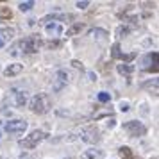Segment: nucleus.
Returning a JSON list of instances; mask_svg holds the SVG:
<instances>
[{
  "mask_svg": "<svg viewBox=\"0 0 159 159\" xmlns=\"http://www.w3.org/2000/svg\"><path fill=\"white\" fill-rule=\"evenodd\" d=\"M15 104L16 107H25L27 106V93L25 91H15Z\"/></svg>",
  "mask_w": 159,
  "mask_h": 159,
  "instance_id": "obj_15",
  "label": "nucleus"
},
{
  "mask_svg": "<svg viewBox=\"0 0 159 159\" xmlns=\"http://www.w3.org/2000/svg\"><path fill=\"white\" fill-rule=\"evenodd\" d=\"M84 29H86V23H73L70 29H66V38L77 36V34H80Z\"/></svg>",
  "mask_w": 159,
  "mask_h": 159,
  "instance_id": "obj_12",
  "label": "nucleus"
},
{
  "mask_svg": "<svg viewBox=\"0 0 159 159\" xmlns=\"http://www.w3.org/2000/svg\"><path fill=\"white\" fill-rule=\"evenodd\" d=\"M13 18V13L9 7H0V22H9Z\"/></svg>",
  "mask_w": 159,
  "mask_h": 159,
  "instance_id": "obj_21",
  "label": "nucleus"
},
{
  "mask_svg": "<svg viewBox=\"0 0 159 159\" xmlns=\"http://www.w3.org/2000/svg\"><path fill=\"white\" fill-rule=\"evenodd\" d=\"M100 129L97 127V125H88L84 129L80 130V139L84 141V143H89V145H95L100 141Z\"/></svg>",
  "mask_w": 159,
  "mask_h": 159,
  "instance_id": "obj_5",
  "label": "nucleus"
},
{
  "mask_svg": "<svg viewBox=\"0 0 159 159\" xmlns=\"http://www.w3.org/2000/svg\"><path fill=\"white\" fill-rule=\"evenodd\" d=\"M4 129L9 134H23L27 130V122L25 120H9L4 123Z\"/></svg>",
  "mask_w": 159,
  "mask_h": 159,
  "instance_id": "obj_6",
  "label": "nucleus"
},
{
  "mask_svg": "<svg viewBox=\"0 0 159 159\" xmlns=\"http://www.w3.org/2000/svg\"><path fill=\"white\" fill-rule=\"evenodd\" d=\"M111 57L113 59H120V61H122L123 52H122V48H120V43H113V47H111Z\"/></svg>",
  "mask_w": 159,
  "mask_h": 159,
  "instance_id": "obj_19",
  "label": "nucleus"
},
{
  "mask_svg": "<svg viewBox=\"0 0 159 159\" xmlns=\"http://www.w3.org/2000/svg\"><path fill=\"white\" fill-rule=\"evenodd\" d=\"M72 20H73L72 15H47V16H43L38 23L48 25V23H52V22H72Z\"/></svg>",
  "mask_w": 159,
  "mask_h": 159,
  "instance_id": "obj_9",
  "label": "nucleus"
},
{
  "mask_svg": "<svg viewBox=\"0 0 159 159\" xmlns=\"http://www.w3.org/2000/svg\"><path fill=\"white\" fill-rule=\"evenodd\" d=\"M41 47H43V41L39 39V36L38 34H32V36L23 38L18 43L13 45L11 47V56H18V48H22L20 54H36Z\"/></svg>",
  "mask_w": 159,
  "mask_h": 159,
  "instance_id": "obj_1",
  "label": "nucleus"
},
{
  "mask_svg": "<svg viewBox=\"0 0 159 159\" xmlns=\"http://www.w3.org/2000/svg\"><path fill=\"white\" fill-rule=\"evenodd\" d=\"M120 111H123V113L129 111V104H127V102H122V104H120Z\"/></svg>",
  "mask_w": 159,
  "mask_h": 159,
  "instance_id": "obj_28",
  "label": "nucleus"
},
{
  "mask_svg": "<svg viewBox=\"0 0 159 159\" xmlns=\"http://www.w3.org/2000/svg\"><path fill=\"white\" fill-rule=\"evenodd\" d=\"M47 138H48V134H47L45 130H32L29 136H25L23 139H20V141H18V145H20L22 148L30 150V148H36L38 145L41 143V141H45Z\"/></svg>",
  "mask_w": 159,
  "mask_h": 159,
  "instance_id": "obj_3",
  "label": "nucleus"
},
{
  "mask_svg": "<svg viewBox=\"0 0 159 159\" xmlns=\"http://www.w3.org/2000/svg\"><path fill=\"white\" fill-rule=\"evenodd\" d=\"M122 127L130 138H141L147 134V127L141 122H138V120H129V122L123 123Z\"/></svg>",
  "mask_w": 159,
  "mask_h": 159,
  "instance_id": "obj_4",
  "label": "nucleus"
},
{
  "mask_svg": "<svg viewBox=\"0 0 159 159\" xmlns=\"http://www.w3.org/2000/svg\"><path fill=\"white\" fill-rule=\"evenodd\" d=\"M4 45H6V41H4V39H2V38H0V48H2V47H4Z\"/></svg>",
  "mask_w": 159,
  "mask_h": 159,
  "instance_id": "obj_31",
  "label": "nucleus"
},
{
  "mask_svg": "<svg viewBox=\"0 0 159 159\" xmlns=\"http://www.w3.org/2000/svg\"><path fill=\"white\" fill-rule=\"evenodd\" d=\"M18 7H20L22 13H27V11H30V9L34 7V2H32V0H29V2H20V6H18Z\"/></svg>",
  "mask_w": 159,
  "mask_h": 159,
  "instance_id": "obj_23",
  "label": "nucleus"
},
{
  "mask_svg": "<svg viewBox=\"0 0 159 159\" xmlns=\"http://www.w3.org/2000/svg\"><path fill=\"white\" fill-rule=\"evenodd\" d=\"M72 66H73V68H79V70H84L82 63H80V61H77V59H73V61H72Z\"/></svg>",
  "mask_w": 159,
  "mask_h": 159,
  "instance_id": "obj_26",
  "label": "nucleus"
},
{
  "mask_svg": "<svg viewBox=\"0 0 159 159\" xmlns=\"http://www.w3.org/2000/svg\"><path fill=\"white\" fill-rule=\"evenodd\" d=\"M104 157V152L97 150V148H91V150H86L82 154V159H102Z\"/></svg>",
  "mask_w": 159,
  "mask_h": 159,
  "instance_id": "obj_17",
  "label": "nucleus"
},
{
  "mask_svg": "<svg viewBox=\"0 0 159 159\" xmlns=\"http://www.w3.org/2000/svg\"><path fill=\"white\" fill-rule=\"evenodd\" d=\"M29 107L34 115H45V113H48L52 109V100L47 93H38L30 98Z\"/></svg>",
  "mask_w": 159,
  "mask_h": 159,
  "instance_id": "obj_2",
  "label": "nucleus"
},
{
  "mask_svg": "<svg viewBox=\"0 0 159 159\" xmlns=\"http://www.w3.org/2000/svg\"><path fill=\"white\" fill-rule=\"evenodd\" d=\"M143 88L150 89L154 95H157V80H154V82H147V84H143Z\"/></svg>",
  "mask_w": 159,
  "mask_h": 159,
  "instance_id": "obj_25",
  "label": "nucleus"
},
{
  "mask_svg": "<svg viewBox=\"0 0 159 159\" xmlns=\"http://www.w3.org/2000/svg\"><path fill=\"white\" fill-rule=\"evenodd\" d=\"M97 98H98L100 104H107V102H111V95L106 93V91H100V93L97 95Z\"/></svg>",
  "mask_w": 159,
  "mask_h": 159,
  "instance_id": "obj_24",
  "label": "nucleus"
},
{
  "mask_svg": "<svg viewBox=\"0 0 159 159\" xmlns=\"http://www.w3.org/2000/svg\"><path fill=\"white\" fill-rule=\"evenodd\" d=\"M143 70L145 72H148V73H156L159 70V66H157V52L154 50V52H148L147 56L143 57Z\"/></svg>",
  "mask_w": 159,
  "mask_h": 159,
  "instance_id": "obj_7",
  "label": "nucleus"
},
{
  "mask_svg": "<svg viewBox=\"0 0 159 159\" xmlns=\"http://www.w3.org/2000/svg\"><path fill=\"white\" fill-rule=\"evenodd\" d=\"M116 70L120 75H125V77H130L132 73H134V66L132 65H118L116 66Z\"/></svg>",
  "mask_w": 159,
  "mask_h": 159,
  "instance_id": "obj_18",
  "label": "nucleus"
},
{
  "mask_svg": "<svg viewBox=\"0 0 159 159\" xmlns=\"http://www.w3.org/2000/svg\"><path fill=\"white\" fill-rule=\"evenodd\" d=\"M91 36L97 39V41H106L109 36V32L107 30H104V29H98V27H95V29H91V32H89Z\"/></svg>",
  "mask_w": 159,
  "mask_h": 159,
  "instance_id": "obj_14",
  "label": "nucleus"
},
{
  "mask_svg": "<svg viewBox=\"0 0 159 159\" xmlns=\"http://www.w3.org/2000/svg\"><path fill=\"white\" fill-rule=\"evenodd\" d=\"M66 82H68V73L63 72V70H59L56 73V77H54V82H52V91L54 93H59L66 86Z\"/></svg>",
  "mask_w": 159,
  "mask_h": 159,
  "instance_id": "obj_8",
  "label": "nucleus"
},
{
  "mask_svg": "<svg viewBox=\"0 0 159 159\" xmlns=\"http://www.w3.org/2000/svg\"><path fill=\"white\" fill-rule=\"evenodd\" d=\"M45 30L48 36H61L63 34V27L59 23H48V25H45Z\"/></svg>",
  "mask_w": 159,
  "mask_h": 159,
  "instance_id": "obj_13",
  "label": "nucleus"
},
{
  "mask_svg": "<svg viewBox=\"0 0 159 159\" xmlns=\"http://www.w3.org/2000/svg\"><path fill=\"white\" fill-rule=\"evenodd\" d=\"M107 127H115V120H113V118L107 122Z\"/></svg>",
  "mask_w": 159,
  "mask_h": 159,
  "instance_id": "obj_29",
  "label": "nucleus"
},
{
  "mask_svg": "<svg viewBox=\"0 0 159 159\" xmlns=\"http://www.w3.org/2000/svg\"><path fill=\"white\" fill-rule=\"evenodd\" d=\"M88 6H89V2H88V0H82V2H77V7H79V9H86Z\"/></svg>",
  "mask_w": 159,
  "mask_h": 159,
  "instance_id": "obj_27",
  "label": "nucleus"
},
{
  "mask_svg": "<svg viewBox=\"0 0 159 159\" xmlns=\"http://www.w3.org/2000/svg\"><path fill=\"white\" fill-rule=\"evenodd\" d=\"M43 47H45V48H50V50H54V48H61V47H63V41H61V39H50V41H43Z\"/></svg>",
  "mask_w": 159,
  "mask_h": 159,
  "instance_id": "obj_20",
  "label": "nucleus"
},
{
  "mask_svg": "<svg viewBox=\"0 0 159 159\" xmlns=\"http://www.w3.org/2000/svg\"><path fill=\"white\" fill-rule=\"evenodd\" d=\"M88 75H89V79H91V80H97V77H95V73H91V72H89Z\"/></svg>",
  "mask_w": 159,
  "mask_h": 159,
  "instance_id": "obj_30",
  "label": "nucleus"
},
{
  "mask_svg": "<svg viewBox=\"0 0 159 159\" xmlns=\"http://www.w3.org/2000/svg\"><path fill=\"white\" fill-rule=\"evenodd\" d=\"M0 36H2V39H9V38L16 36V29L7 27V25H0Z\"/></svg>",
  "mask_w": 159,
  "mask_h": 159,
  "instance_id": "obj_16",
  "label": "nucleus"
},
{
  "mask_svg": "<svg viewBox=\"0 0 159 159\" xmlns=\"http://www.w3.org/2000/svg\"><path fill=\"white\" fill-rule=\"evenodd\" d=\"M23 72V65H18V63H15V65H9L6 70H4V75L6 77H15V75H18V73Z\"/></svg>",
  "mask_w": 159,
  "mask_h": 159,
  "instance_id": "obj_11",
  "label": "nucleus"
},
{
  "mask_svg": "<svg viewBox=\"0 0 159 159\" xmlns=\"http://www.w3.org/2000/svg\"><path fill=\"white\" fill-rule=\"evenodd\" d=\"M118 156H120L122 159H141L139 156H136V154H134V150H132L130 147H125V145L118 148Z\"/></svg>",
  "mask_w": 159,
  "mask_h": 159,
  "instance_id": "obj_10",
  "label": "nucleus"
},
{
  "mask_svg": "<svg viewBox=\"0 0 159 159\" xmlns=\"http://www.w3.org/2000/svg\"><path fill=\"white\" fill-rule=\"evenodd\" d=\"M129 32H130V27L129 25H120V27H116V38H125V36H129Z\"/></svg>",
  "mask_w": 159,
  "mask_h": 159,
  "instance_id": "obj_22",
  "label": "nucleus"
}]
</instances>
